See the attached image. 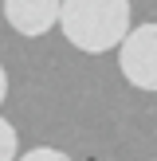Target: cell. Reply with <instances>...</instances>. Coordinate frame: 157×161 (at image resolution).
Returning <instances> with one entry per match:
<instances>
[{
	"mask_svg": "<svg viewBox=\"0 0 157 161\" xmlns=\"http://www.w3.org/2000/svg\"><path fill=\"white\" fill-rule=\"evenodd\" d=\"M59 28L86 55L114 51L130 36V0H63Z\"/></svg>",
	"mask_w": 157,
	"mask_h": 161,
	"instance_id": "cell-1",
	"label": "cell"
},
{
	"mask_svg": "<svg viewBox=\"0 0 157 161\" xmlns=\"http://www.w3.org/2000/svg\"><path fill=\"white\" fill-rule=\"evenodd\" d=\"M118 67L126 83L157 94V24H138L118 47Z\"/></svg>",
	"mask_w": 157,
	"mask_h": 161,
	"instance_id": "cell-2",
	"label": "cell"
},
{
	"mask_svg": "<svg viewBox=\"0 0 157 161\" xmlns=\"http://www.w3.org/2000/svg\"><path fill=\"white\" fill-rule=\"evenodd\" d=\"M63 0H4V20L20 36H47L59 24Z\"/></svg>",
	"mask_w": 157,
	"mask_h": 161,
	"instance_id": "cell-3",
	"label": "cell"
},
{
	"mask_svg": "<svg viewBox=\"0 0 157 161\" xmlns=\"http://www.w3.org/2000/svg\"><path fill=\"white\" fill-rule=\"evenodd\" d=\"M20 157V134L8 118H0V161H16Z\"/></svg>",
	"mask_w": 157,
	"mask_h": 161,
	"instance_id": "cell-4",
	"label": "cell"
},
{
	"mask_svg": "<svg viewBox=\"0 0 157 161\" xmlns=\"http://www.w3.org/2000/svg\"><path fill=\"white\" fill-rule=\"evenodd\" d=\"M16 161H75V157L63 153V149H55V146H35V149H28V153H20Z\"/></svg>",
	"mask_w": 157,
	"mask_h": 161,
	"instance_id": "cell-5",
	"label": "cell"
},
{
	"mask_svg": "<svg viewBox=\"0 0 157 161\" xmlns=\"http://www.w3.org/2000/svg\"><path fill=\"white\" fill-rule=\"evenodd\" d=\"M4 98H8V71L0 67V102H4Z\"/></svg>",
	"mask_w": 157,
	"mask_h": 161,
	"instance_id": "cell-6",
	"label": "cell"
}]
</instances>
